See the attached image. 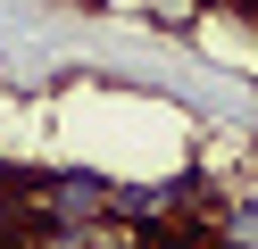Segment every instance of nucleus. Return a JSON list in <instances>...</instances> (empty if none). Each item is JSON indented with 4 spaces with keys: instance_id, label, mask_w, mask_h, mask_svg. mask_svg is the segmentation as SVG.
<instances>
[{
    "instance_id": "nucleus-1",
    "label": "nucleus",
    "mask_w": 258,
    "mask_h": 249,
    "mask_svg": "<svg viewBox=\"0 0 258 249\" xmlns=\"http://www.w3.org/2000/svg\"><path fill=\"white\" fill-rule=\"evenodd\" d=\"M108 199H117V183L92 175V166H25V241L34 232H58V224H100Z\"/></svg>"
},
{
    "instance_id": "nucleus-2",
    "label": "nucleus",
    "mask_w": 258,
    "mask_h": 249,
    "mask_svg": "<svg viewBox=\"0 0 258 249\" xmlns=\"http://www.w3.org/2000/svg\"><path fill=\"white\" fill-rule=\"evenodd\" d=\"M208 249H258V199H217L208 208Z\"/></svg>"
}]
</instances>
